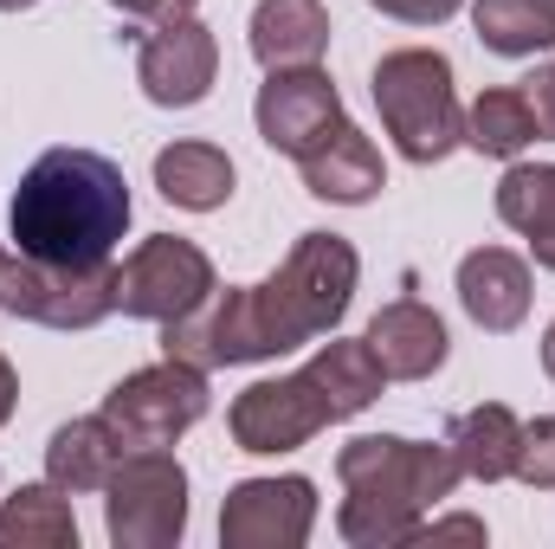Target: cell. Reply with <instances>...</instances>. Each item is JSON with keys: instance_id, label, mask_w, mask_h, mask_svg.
<instances>
[{"instance_id": "obj_1", "label": "cell", "mask_w": 555, "mask_h": 549, "mask_svg": "<svg viewBox=\"0 0 555 549\" xmlns=\"http://www.w3.org/2000/svg\"><path fill=\"white\" fill-rule=\"evenodd\" d=\"M356 278H362V259L343 233H304L266 284L214 291L201 310L162 323V356L194 362V369L272 362V356L304 349L343 323Z\"/></svg>"}, {"instance_id": "obj_2", "label": "cell", "mask_w": 555, "mask_h": 549, "mask_svg": "<svg viewBox=\"0 0 555 549\" xmlns=\"http://www.w3.org/2000/svg\"><path fill=\"white\" fill-rule=\"evenodd\" d=\"M7 233L26 259L111 266L130 233V181L98 149H46L7 201Z\"/></svg>"}, {"instance_id": "obj_3", "label": "cell", "mask_w": 555, "mask_h": 549, "mask_svg": "<svg viewBox=\"0 0 555 549\" xmlns=\"http://www.w3.org/2000/svg\"><path fill=\"white\" fill-rule=\"evenodd\" d=\"M336 478H343V511L336 531L356 549H401L420 537L426 511L439 498H452V485L465 478L452 446L439 439H401V433H362L336 452Z\"/></svg>"}, {"instance_id": "obj_4", "label": "cell", "mask_w": 555, "mask_h": 549, "mask_svg": "<svg viewBox=\"0 0 555 549\" xmlns=\"http://www.w3.org/2000/svg\"><path fill=\"white\" fill-rule=\"evenodd\" d=\"M375 111H382V130L395 137V149L408 162H420V168L446 162L465 142L452 59L433 52V46H401V52H388L375 65Z\"/></svg>"}, {"instance_id": "obj_5", "label": "cell", "mask_w": 555, "mask_h": 549, "mask_svg": "<svg viewBox=\"0 0 555 549\" xmlns=\"http://www.w3.org/2000/svg\"><path fill=\"white\" fill-rule=\"evenodd\" d=\"M104 531L117 549H168L188 531V472L168 446H137L104 485Z\"/></svg>"}, {"instance_id": "obj_6", "label": "cell", "mask_w": 555, "mask_h": 549, "mask_svg": "<svg viewBox=\"0 0 555 549\" xmlns=\"http://www.w3.org/2000/svg\"><path fill=\"white\" fill-rule=\"evenodd\" d=\"M0 310L46 330H91L117 310V266H52L7 253L0 259Z\"/></svg>"}, {"instance_id": "obj_7", "label": "cell", "mask_w": 555, "mask_h": 549, "mask_svg": "<svg viewBox=\"0 0 555 549\" xmlns=\"http://www.w3.org/2000/svg\"><path fill=\"white\" fill-rule=\"evenodd\" d=\"M201 413H207V369L175 362V356H162L155 369L124 375V382L104 395V420L117 426V439H124L130 452H137V446H175Z\"/></svg>"}, {"instance_id": "obj_8", "label": "cell", "mask_w": 555, "mask_h": 549, "mask_svg": "<svg viewBox=\"0 0 555 549\" xmlns=\"http://www.w3.org/2000/svg\"><path fill=\"white\" fill-rule=\"evenodd\" d=\"M214 259L194 240L155 233L117 266V310L124 317H149V323H175L188 310H201L214 297Z\"/></svg>"}, {"instance_id": "obj_9", "label": "cell", "mask_w": 555, "mask_h": 549, "mask_svg": "<svg viewBox=\"0 0 555 549\" xmlns=\"http://www.w3.org/2000/svg\"><path fill=\"white\" fill-rule=\"evenodd\" d=\"M227 426H233V446H240V452H297V446H310L323 426H336V408H330V395L317 388V375L297 369V375L253 382V388L233 401Z\"/></svg>"}, {"instance_id": "obj_10", "label": "cell", "mask_w": 555, "mask_h": 549, "mask_svg": "<svg viewBox=\"0 0 555 549\" xmlns=\"http://www.w3.org/2000/svg\"><path fill=\"white\" fill-rule=\"evenodd\" d=\"M317 524V485L310 478H246L220 505V544L227 549H304Z\"/></svg>"}, {"instance_id": "obj_11", "label": "cell", "mask_w": 555, "mask_h": 549, "mask_svg": "<svg viewBox=\"0 0 555 549\" xmlns=\"http://www.w3.org/2000/svg\"><path fill=\"white\" fill-rule=\"evenodd\" d=\"M214 78H220V39H214V26H201L194 13H188V20H168V26H155V33L142 39L137 85H142L149 104H162V111H194V104L214 91Z\"/></svg>"}, {"instance_id": "obj_12", "label": "cell", "mask_w": 555, "mask_h": 549, "mask_svg": "<svg viewBox=\"0 0 555 549\" xmlns=\"http://www.w3.org/2000/svg\"><path fill=\"white\" fill-rule=\"evenodd\" d=\"M253 124H259V137L272 142L278 155L304 162L317 142L343 124V98H336V85H330V72H323V65L266 72L259 104H253Z\"/></svg>"}, {"instance_id": "obj_13", "label": "cell", "mask_w": 555, "mask_h": 549, "mask_svg": "<svg viewBox=\"0 0 555 549\" xmlns=\"http://www.w3.org/2000/svg\"><path fill=\"white\" fill-rule=\"evenodd\" d=\"M362 343L375 349V362L388 369V382H426V375L446 362V349H452L439 310H426L420 297H395V304H382Z\"/></svg>"}, {"instance_id": "obj_14", "label": "cell", "mask_w": 555, "mask_h": 549, "mask_svg": "<svg viewBox=\"0 0 555 549\" xmlns=\"http://www.w3.org/2000/svg\"><path fill=\"white\" fill-rule=\"evenodd\" d=\"M459 304L478 330L504 336L530 317V266L504 246H478L459 259Z\"/></svg>"}, {"instance_id": "obj_15", "label": "cell", "mask_w": 555, "mask_h": 549, "mask_svg": "<svg viewBox=\"0 0 555 549\" xmlns=\"http://www.w3.org/2000/svg\"><path fill=\"white\" fill-rule=\"evenodd\" d=\"M297 168H304V188H310L317 201H336V207H362V201H375V194L388 188V175H382V149L362 137L349 117L317 142Z\"/></svg>"}, {"instance_id": "obj_16", "label": "cell", "mask_w": 555, "mask_h": 549, "mask_svg": "<svg viewBox=\"0 0 555 549\" xmlns=\"http://www.w3.org/2000/svg\"><path fill=\"white\" fill-rule=\"evenodd\" d=\"M330 52V13L323 0H259L253 7V59L266 72L323 65Z\"/></svg>"}, {"instance_id": "obj_17", "label": "cell", "mask_w": 555, "mask_h": 549, "mask_svg": "<svg viewBox=\"0 0 555 549\" xmlns=\"http://www.w3.org/2000/svg\"><path fill=\"white\" fill-rule=\"evenodd\" d=\"M124 452H130V446L117 439V426H111L104 413L65 420V426L52 433V446H46V478H52L65 498H85V491H104V485H111V472H117Z\"/></svg>"}, {"instance_id": "obj_18", "label": "cell", "mask_w": 555, "mask_h": 549, "mask_svg": "<svg viewBox=\"0 0 555 549\" xmlns=\"http://www.w3.org/2000/svg\"><path fill=\"white\" fill-rule=\"evenodd\" d=\"M446 446H452V459H459V472H465V478L498 485V478H511V472H517L524 420H517L511 408H498V401H485V408H465L452 426H446Z\"/></svg>"}, {"instance_id": "obj_19", "label": "cell", "mask_w": 555, "mask_h": 549, "mask_svg": "<svg viewBox=\"0 0 555 549\" xmlns=\"http://www.w3.org/2000/svg\"><path fill=\"white\" fill-rule=\"evenodd\" d=\"M498 220L530 240L537 266L555 272V162H511L498 181Z\"/></svg>"}, {"instance_id": "obj_20", "label": "cell", "mask_w": 555, "mask_h": 549, "mask_svg": "<svg viewBox=\"0 0 555 549\" xmlns=\"http://www.w3.org/2000/svg\"><path fill=\"white\" fill-rule=\"evenodd\" d=\"M155 188H162V201H175L188 214H214L233 201V162L214 142H168L155 155Z\"/></svg>"}, {"instance_id": "obj_21", "label": "cell", "mask_w": 555, "mask_h": 549, "mask_svg": "<svg viewBox=\"0 0 555 549\" xmlns=\"http://www.w3.org/2000/svg\"><path fill=\"white\" fill-rule=\"evenodd\" d=\"M0 549H78V518H72V505L52 478L20 485L0 505Z\"/></svg>"}, {"instance_id": "obj_22", "label": "cell", "mask_w": 555, "mask_h": 549, "mask_svg": "<svg viewBox=\"0 0 555 549\" xmlns=\"http://www.w3.org/2000/svg\"><path fill=\"white\" fill-rule=\"evenodd\" d=\"M537 137H543V124H537V104H530L524 85H498V91H485V98L465 111V142H472L478 155L517 162Z\"/></svg>"}, {"instance_id": "obj_23", "label": "cell", "mask_w": 555, "mask_h": 549, "mask_svg": "<svg viewBox=\"0 0 555 549\" xmlns=\"http://www.w3.org/2000/svg\"><path fill=\"white\" fill-rule=\"evenodd\" d=\"M304 369H310V375H317V388L330 395L336 420H356L362 408H375V401H382V388H388V369L375 362V349H369V343H323Z\"/></svg>"}, {"instance_id": "obj_24", "label": "cell", "mask_w": 555, "mask_h": 549, "mask_svg": "<svg viewBox=\"0 0 555 549\" xmlns=\"http://www.w3.org/2000/svg\"><path fill=\"white\" fill-rule=\"evenodd\" d=\"M472 26L498 59H537L555 46V0H478Z\"/></svg>"}, {"instance_id": "obj_25", "label": "cell", "mask_w": 555, "mask_h": 549, "mask_svg": "<svg viewBox=\"0 0 555 549\" xmlns=\"http://www.w3.org/2000/svg\"><path fill=\"white\" fill-rule=\"evenodd\" d=\"M511 478H524L537 491H555V420H530L524 426V446H517V472Z\"/></svg>"}, {"instance_id": "obj_26", "label": "cell", "mask_w": 555, "mask_h": 549, "mask_svg": "<svg viewBox=\"0 0 555 549\" xmlns=\"http://www.w3.org/2000/svg\"><path fill=\"white\" fill-rule=\"evenodd\" d=\"M369 7H382L388 20H408V26H439V20H452L465 0H369Z\"/></svg>"}, {"instance_id": "obj_27", "label": "cell", "mask_w": 555, "mask_h": 549, "mask_svg": "<svg viewBox=\"0 0 555 549\" xmlns=\"http://www.w3.org/2000/svg\"><path fill=\"white\" fill-rule=\"evenodd\" d=\"M414 544H485V524L478 518H426Z\"/></svg>"}, {"instance_id": "obj_28", "label": "cell", "mask_w": 555, "mask_h": 549, "mask_svg": "<svg viewBox=\"0 0 555 549\" xmlns=\"http://www.w3.org/2000/svg\"><path fill=\"white\" fill-rule=\"evenodd\" d=\"M117 13H130V20H149V26H168V20H188L201 0H111Z\"/></svg>"}, {"instance_id": "obj_29", "label": "cell", "mask_w": 555, "mask_h": 549, "mask_svg": "<svg viewBox=\"0 0 555 549\" xmlns=\"http://www.w3.org/2000/svg\"><path fill=\"white\" fill-rule=\"evenodd\" d=\"M524 91H530V104H537V124H543V137H555V65H550V72H537Z\"/></svg>"}, {"instance_id": "obj_30", "label": "cell", "mask_w": 555, "mask_h": 549, "mask_svg": "<svg viewBox=\"0 0 555 549\" xmlns=\"http://www.w3.org/2000/svg\"><path fill=\"white\" fill-rule=\"evenodd\" d=\"M13 401H20V375H13V362L0 356V426H7V413H13Z\"/></svg>"}, {"instance_id": "obj_31", "label": "cell", "mask_w": 555, "mask_h": 549, "mask_svg": "<svg viewBox=\"0 0 555 549\" xmlns=\"http://www.w3.org/2000/svg\"><path fill=\"white\" fill-rule=\"evenodd\" d=\"M543 369L555 375V323H550V336H543Z\"/></svg>"}, {"instance_id": "obj_32", "label": "cell", "mask_w": 555, "mask_h": 549, "mask_svg": "<svg viewBox=\"0 0 555 549\" xmlns=\"http://www.w3.org/2000/svg\"><path fill=\"white\" fill-rule=\"evenodd\" d=\"M26 7H33V0H0V13H26Z\"/></svg>"}, {"instance_id": "obj_33", "label": "cell", "mask_w": 555, "mask_h": 549, "mask_svg": "<svg viewBox=\"0 0 555 549\" xmlns=\"http://www.w3.org/2000/svg\"><path fill=\"white\" fill-rule=\"evenodd\" d=\"M0 259H7V253H0Z\"/></svg>"}]
</instances>
